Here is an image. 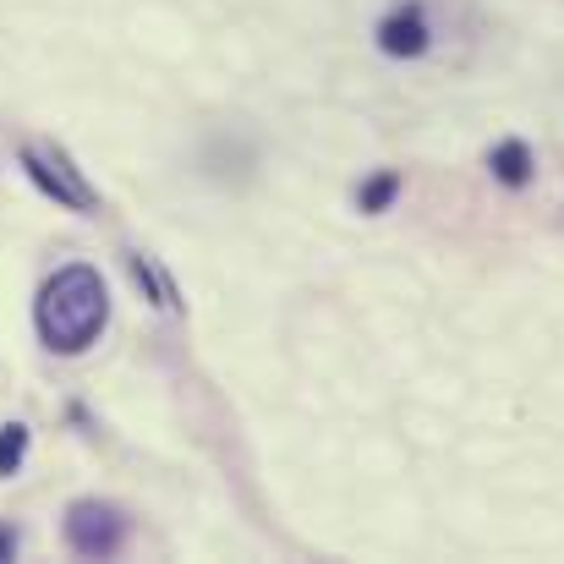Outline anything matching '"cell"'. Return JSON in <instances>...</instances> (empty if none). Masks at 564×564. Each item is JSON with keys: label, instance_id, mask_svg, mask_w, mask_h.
Listing matches in <instances>:
<instances>
[{"label": "cell", "instance_id": "obj_1", "mask_svg": "<svg viewBox=\"0 0 564 564\" xmlns=\"http://www.w3.org/2000/svg\"><path fill=\"white\" fill-rule=\"evenodd\" d=\"M33 324H39V340H44L55 357H83V351L105 335V324H110V291H105L99 269H88V263L55 269V274L39 285Z\"/></svg>", "mask_w": 564, "mask_h": 564}, {"label": "cell", "instance_id": "obj_2", "mask_svg": "<svg viewBox=\"0 0 564 564\" xmlns=\"http://www.w3.org/2000/svg\"><path fill=\"white\" fill-rule=\"evenodd\" d=\"M22 171L33 176V187L44 192V197H55L61 208H72V214H94L99 208V192L94 182L66 160V149H55V143H22Z\"/></svg>", "mask_w": 564, "mask_h": 564}, {"label": "cell", "instance_id": "obj_3", "mask_svg": "<svg viewBox=\"0 0 564 564\" xmlns=\"http://www.w3.org/2000/svg\"><path fill=\"white\" fill-rule=\"evenodd\" d=\"M66 543L83 554V560H110L121 543H127V516L116 505H99V499H77L66 510Z\"/></svg>", "mask_w": 564, "mask_h": 564}, {"label": "cell", "instance_id": "obj_4", "mask_svg": "<svg viewBox=\"0 0 564 564\" xmlns=\"http://www.w3.org/2000/svg\"><path fill=\"white\" fill-rule=\"evenodd\" d=\"M378 50L383 55H422L427 50V17H422V6L411 0V6H394L383 22H378Z\"/></svg>", "mask_w": 564, "mask_h": 564}, {"label": "cell", "instance_id": "obj_5", "mask_svg": "<svg viewBox=\"0 0 564 564\" xmlns=\"http://www.w3.org/2000/svg\"><path fill=\"white\" fill-rule=\"evenodd\" d=\"M488 171H494V182H505V187H527V182L538 176V165H532V149H527L521 138L499 143V149L488 154Z\"/></svg>", "mask_w": 564, "mask_h": 564}, {"label": "cell", "instance_id": "obj_6", "mask_svg": "<svg viewBox=\"0 0 564 564\" xmlns=\"http://www.w3.org/2000/svg\"><path fill=\"white\" fill-rule=\"evenodd\" d=\"M22 460H28V427L22 422H6L0 427V477H11Z\"/></svg>", "mask_w": 564, "mask_h": 564}, {"label": "cell", "instance_id": "obj_7", "mask_svg": "<svg viewBox=\"0 0 564 564\" xmlns=\"http://www.w3.org/2000/svg\"><path fill=\"white\" fill-rule=\"evenodd\" d=\"M394 197H400V176H394V171H383V176H373L368 187L357 192V203H362L368 214H383V208H389Z\"/></svg>", "mask_w": 564, "mask_h": 564}, {"label": "cell", "instance_id": "obj_8", "mask_svg": "<svg viewBox=\"0 0 564 564\" xmlns=\"http://www.w3.org/2000/svg\"><path fill=\"white\" fill-rule=\"evenodd\" d=\"M127 263H132V274H138V285H149V291H154L149 302H154V307H171V285H165V274H160V269H154V263H149L143 252H132Z\"/></svg>", "mask_w": 564, "mask_h": 564}, {"label": "cell", "instance_id": "obj_9", "mask_svg": "<svg viewBox=\"0 0 564 564\" xmlns=\"http://www.w3.org/2000/svg\"><path fill=\"white\" fill-rule=\"evenodd\" d=\"M17 554V532L11 527H0V560H11Z\"/></svg>", "mask_w": 564, "mask_h": 564}]
</instances>
